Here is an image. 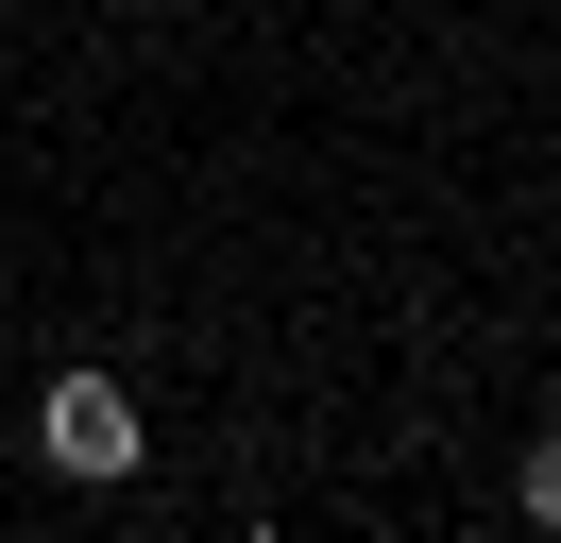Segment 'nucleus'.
Masks as SVG:
<instances>
[{
	"label": "nucleus",
	"instance_id": "nucleus-1",
	"mask_svg": "<svg viewBox=\"0 0 561 543\" xmlns=\"http://www.w3.org/2000/svg\"><path fill=\"white\" fill-rule=\"evenodd\" d=\"M137 391H119V373H51V391H35V459L51 475H69V493H119V475H137Z\"/></svg>",
	"mask_w": 561,
	"mask_h": 543
},
{
	"label": "nucleus",
	"instance_id": "nucleus-2",
	"mask_svg": "<svg viewBox=\"0 0 561 543\" xmlns=\"http://www.w3.org/2000/svg\"><path fill=\"white\" fill-rule=\"evenodd\" d=\"M511 493H527V527H561V425H527V475H511Z\"/></svg>",
	"mask_w": 561,
	"mask_h": 543
}]
</instances>
